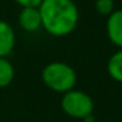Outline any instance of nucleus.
<instances>
[{"mask_svg":"<svg viewBox=\"0 0 122 122\" xmlns=\"http://www.w3.org/2000/svg\"><path fill=\"white\" fill-rule=\"evenodd\" d=\"M21 8H26V7H36L38 8L40 4L42 3V0H15Z\"/></svg>","mask_w":122,"mask_h":122,"instance_id":"obj_10","label":"nucleus"},{"mask_svg":"<svg viewBox=\"0 0 122 122\" xmlns=\"http://www.w3.org/2000/svg\"><path fill=\"white\" fill-rule=\"evenodd\" d=\"M19 25L25 32H37L42 28V21H41V13L40 9L36 7H26L21 8L19 13Z\"/></svg>","mask_w":122,"mask_h":122,"instance_id":"obj_4","label":"nucleus"},{"mask_svg":"<svg viewBox=\"0 0 122 122\" xmlns=\"http://www.w3.org/2000/svg\"><path fill=\"white\" fill-rule=\"evenodd\" d=\"M15 77V68L7 58H0V88H4L12 83Z\"/></svg>","mask_w":122,"mask_h":122,"instance_id":"obj_8","label":"nucleus"},{"mask_svg":"<svg viewBox=\"0 0 122 122\" xmlns=\"http://www.w3.org/2000/svg\"><path fill=\"white\" fill-rule=\"evenodd\" d=\"M16 42V34L9 22L0 20V58H7L12 53Z\"/></svg>","mask_w":122,"mask_h":122,"instance_id":"obj_6","label":"nucleus"},{"mask_svg":"<svg viewBox=\"0 0 122 122\" xmlns=\"http://www.w3.org/2000/svg\"><path fill=\"white\" fill-rule=\"evenodd\" d=\"M61 106L66 114L72 118H85L93 113L95 104L89 95L83 91L71 89L66 92L62 97Z\"/></svg>","mask_w":122,"mask_h":122,"instance_id":"obj_3","label":"nucleus"},{"mask_svg":"<svg viewBox=\"0 0 122 122\" xmlns=\"http://www.w3.org/2000/svg\"><path fill=\"white\" fill-rule=\"evenodd\" d=\"M42 81L54 92L66 93L74 89L76 84V72L70 64L63 62H51L42 70Z\"/></svg>","mask_w":122,"mask_h":122,"instance_id":"obj_2","label":"nucleus"},{"mask_svg":"<svg viewBox=\"0 0 122 122\" xmlns=\"http://www.w3.org/2000/svg\"><path fill=\"white\" fill-rule=\"evenodd\" d=\"M95 8L97 13L102 16H109L114 11V0H96Z\"/></svg>","mask_w":122,"mask_h":122,"instance_id":"obj_9","label":"nucleus"},{"mask_svg":"<svg viewBox=\"0 0 122 122\" xmlns=\"http://www.w3.org/2000/svg\"><path fill=\"white\" fill-rule=\"evenodd\" d=\"M42 28L54 37H64L76 29L79 9L74 0H42L38 7Z\"/></svg>","mask_w":122,"mask_h":122,"instance_id":"obj_1","label":"nucleus"},{"mask_svg":"<svg viewBox=\"0 0 122 122\" xmlns=\"http://www.w3.org/2000/svg\"><path fill=\"white\" fill-rule=\"evenodd\" d=\"M108 74L113 80L122 83V49L113 54L108 61Z\"/></svg>","mask_w":122,"mask_h":122,"instance_id":"obj_7","label":"nucleus"},{"mask_svg":"<svg viewBox=\"0 0 122 122\" xmlns=\"http://www.w3.org/2000/svg\"><path fill=\"white\" fill-rule=\"evenodd\" d=\"M84 119V122H95V118H93V116L91 114V116H87L85 118H83Z\"/></svg>","mask_w":122,"mask_h":122,"instance_id":"obj_11","label":"nucleus"},{"mask_svg":"<svg viewBox=\"0 0 122 122\" xmlns=\"http://www.w3.org/2000/svg\"><path fill=\"white\" fill-rule=\"evenodd\" d=\"M106 34L113 45L122 49V9H114L108 16Z\"/></svg>","mask_w":122,"mask_h":122,"instance_id":"obj_5","label":"nucleus"}]
</instances>
